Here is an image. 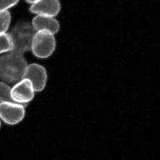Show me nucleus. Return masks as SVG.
Returning <instances> with one entry per match:
<instances>
[{"label":"nucleus","instance_id":"nucleus-4","mask_svg":"<svg viewBox=\"0 0 160 160\" xmlns=\"http://www.w3.org/2000/svg\"><path fill=\"white\" fill-rule=\"evenodd\" d=\"M25 108L15 102H0V118L9 125L18 124L23 119Z\"/></svg>","mask_w":160,"mask_h":160},{"label":"nucleus","instance_id":"nucleus-6","mask_svg":"<svg viewBox=\"0 0 160 160\" xmlns=\"http://www.w3.org/2000/svg\"><path fill=\"white\" fill-rule=\"evenodd\" d=\"M35 90L31 82L26 78L17 82L11 90V96L13 102L23 104L31 102L34 98Z\"/></svg>","mask_w":160,"mask_h":160},{"label":"nucleus","instance_id":"nucleus-14","mask_svg":"<svg viewBox=\"0 0 160 160\" xmlns=\"http://www.w3.org/2000/svg\"><path fill=\"white\" fill-rule=\"evenodd\" d=\"M0 126H1V122H0Z\"/></svg>","mask_w":160,"mask_h":160},{"label":"nucleus","instance_id":"nucleus-9","mask_svg":"<svg viewBox=\"0 0 160 160\" xmlns=\"http://www.w3.org/2000/svg\"><path fill=\"white\" fill-rule=\"evenodd\" d=\"M12 51V42L9 33L4 32L0 34V53Z\"/></svg>","mask_w":160,"mask_h":160},{"label":"nucleus","instance_id":"nucleus-12","mask_svg":"<svg viewBox=\"0 0 160 160\" xmlns=\"http://www.w3.org/2000/svg\"><path fill=\"white\" fill-rule=\"evenodd\" d=\"M19 0H0V11L8 10L17 4Z\"/></svg>","mask_w":160,"mask_h":160},{"label":"nucleus","instance_id":"nucleus-8","mask_svg":"<svg viewBox=\"0 0 160 160\" xmlns=\"http://www.w3.org/2000/svg\"><path fill=\"white\" fill-rule=\"evenodd\" d=\"M32 26L36 32L38 31H48L55 34L60 28L59 22L54 17L45 16V15H36L32 21Z\"/></svg>","mask_w":160,"mask_h":160},{"label":"nucleus","instance_id":"nucleus-13","mask_svg":"<svg viewBox=\"0 0 160 160\" xmlns=\"http://www.w3.org/2000/svg\"><path fill=\"white\" fill-rule=\"evenodd\" d=\"M26 1H27L28 2H29V3H34L35 2H37L38 0H26Z\"/></svg>","mask_w":160,"mask_h":160},{"label":"nucleus","instance_id":"nucleus-5","mask_svg":"<svg viewBox=\"0 0 160 160\" xmlns=\"http://www.w3.org/2000/svg\"><path fill=\"white\" fill-rule=\"evenodd\" d=\"M23 78H26L31 82L35 91L39 92L44 89L47 83V71L43 66L38 63L28 64Z\"/></svg>","mask_w":160,"mask_h":160},{"label":"nucleus","instance_id":"nucleus-3","mask_svg":"<svg viewBox=\"0 0 160 160\" xmlns=\"http://www.w3.org/2000/svg\"><path fill=\"white\" fill-rule=\"evenodd\" d=\"M56 48L54 34L48 31H38L32 39L31 50L38 58H45L53 53Z\"/></svg>","mask_w":160,"mask_h":160},{"label":"nucleus","instance_id":"nucleus-2","mask_svg":"<svg viewBox=\"0 0 160 160\" xmlns=\"http://www.w3.org/2000/svg\"><path fill=\"white\" fill-rule=\"evenodd\" d=\"M35 32L31 23L26 22L17 23L9 33L12 42V51L22 54L31 49Z\"/></svg>","mask_w":160,"mask_h":160},{"label":"nucleus","instance_id":"nucleus-7","mask_svg":"<svg viewBox=\"0 0 160 160\" xmlns=\"http://www.w3.org/2000/svg\"><path fill=\"white\" fill-rule=\"evenodd\" d=\"M61 9L59 0H38L30 7V11L36 15L54 17Z\"/></svg>","mask_w":160,"mask_h":160},{"label":"nucleus","instance_id":"nucleus-11","mask_svg":"<svg viewBox=\"0 0 160 160\" xmlns=\"http://www.w3.org/2000/svg\"><path fill=\"white\" fill-rule=\"evenodd\" d=\"M11 22V14L8 10L0 11V34L7 32Z\"/></svg>","mask_w":160,"mask_h":160},{"label":"nucleus","instance_id":"nucleus-1","mask_svg":"<svg viewBox=\"0 0 160 160\" xmlns=\"http://www.w3.org/2000/svg\"><path fill=\"white\" fill-rule=\"evenodd\" d=\"M28 66L22 53L11 51L0 58V78L7 82L16 83L23 78Z\"/></svg>","mask_w":160,"mask_h":160},{"label":"nucleus","instance_id":"nucleus-10","mask_svg":"<svg viewBox=\"0 0 160 160\" xmlns=\"http://www.w3.org/2000/svg\"><path fill=\"white\" fill-rule=\"evenodd\" d=\"M12 88L5 82H0V102H13L11 96Z\"/></svg>","mask_w":160,"mask_h":160}]
</instances>
